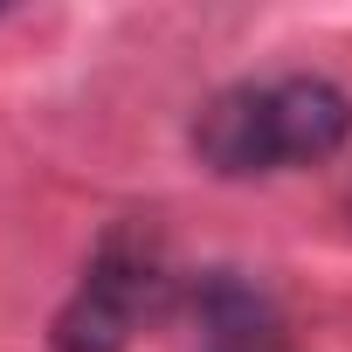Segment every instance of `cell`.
Returning a JSON list of instances; mask_svg holds the SVG:
<instances>
[{"mask_svg": "<svg viewBox=\"0 0 352 352\" xmlns=\"http://www.w3.org/2000/svg\"><path fill=\"white\" fill-rule=\"evenodd\" d=\"M352 138V97L331 76H256L228 83L194 111V159L214 180H270V173L324 166Z\"/></svg>", "mask_w": 352, "mask_h": 352, "instance_id": "1", "label": "cell"}, {"mask_svg": "<svg viewBox=\"0 0 352 352\" xmlns=\"http://www.w3.org/2000/svg\"><path fill=\"white\" fill-rule=\"evenodd\" d=\"M166 249L145 221H118L90 263L83 283L63 297L56 324H49V352H124L131 331L166 304Z\"/></svg>", "mask_w": 352, "mask_h": 352, "instance_id": "2", "label": "cell"}, {"mask_svg": "<svg viewBox=\"0 0 352 352\" xmlns=\"http://www.w3.org/2000/svg\"><path fill=\"white\" fill-rule=\"evenodd\" d=\"M187 304L201 324V352H283V311L256 276L208 270V276H194Z\"/></svg>", "mask_w": 352, "mask_h": 352, "instance_id": "3", "label": "cell"}]
</instances>
